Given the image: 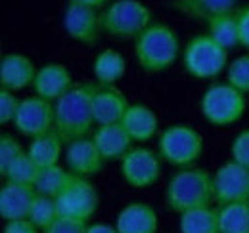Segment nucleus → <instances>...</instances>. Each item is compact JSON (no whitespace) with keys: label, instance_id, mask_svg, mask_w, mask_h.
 <instances>
[{"label":"nucleus","instance_id":"nucleus-1","mask_svg":"<svg viewBox=\"0 0 249 233\" xmlns=\"http://www.w3.org/2000/svg\"><path fill=\"white\" fill-rule=\"evenodd\" d=\"M94 84H77L54 103V132L67 144L87 138L94 122Z\"/></svg>","mask_w":249,"mask_h":233},{"label":"nucleus","instance_id":"nucleus-2","mask_svg":"<svg viewBox=\"0 0 249 233\" xmlns=\"http://www.w3.org/2000/svg\"><path fill=\"white\" fill-rule=\"evenodd\" d=\"M134 44V58L138 67L148 75L169 71L178 58H182V46L177 31L167 23H152L142 31Z\"/></svg>","mask_w":249,"mask_h":233},{"label":"nucleus","instance_id":"nucleus-3","mask_svg":"<svg viewBox=\"0 0 249 233\" xmlns=\"http://www.w3.org/2000/svg\"><path fill=\"white\" fill-rule=\"evenodd\" d=\"M165 204L175 214H182L194 208L213 206V172L197 166L178 168L165 185Z\"/></svg>","mask_w":249,"mask_h":233},{"label":"nucleus","instance_id":"nucleus-4","mask_svg":"<svg viewBox=\"0 0 249 233\" xmlns=\"http://www.w3.org/2000/svg\"><path fill=\"white\" fill-rule=\"evenodd\" d=\"M102 31L115 40H136L154 23L152 10L140 0H111L100 12Z\"/></svg>","mask_w":249,"mask_h":233},{"label":"nucleus","instance_id":"nucleus-5","mask_svg":"<svg viewBox=\"0 0 249 233\" xmlns=\"http://www.w3.org/2000/svg\"><path fill=\"white\" fill-rule=\"evenodd\" d=\"M199 111L213 126H232L240 122L248 111V96L238 88L224 83H211L203 90Z\"/></svg>","mask_w":249,"mask_h":233},{"label":"nucleus","instance_id":"nucleus-6","mask_svg":"<svg viewBox=\"0 0 249 233\" xmlns=\"http://www.w3.org/2000/svg\"><path fill=\"white\" fill-rule=\"evenodd\" d=\"M157 153L171 166L190 168L203 155V136L190 124H169L157 136Z\"/></svg>","mask_w":249,"mask_h":233},{"label":"nucleus","instance_id":"nucleus-7","mask_svg":"<svg viewBox=\"0 0 249 233\" xmlns=\"http://www.w3.org/2000/svg\"><path fill=\"white\" fill-rule=\"evenodd\" d=\"M228 50L207 33L196 34L182 48V67L190 77L199 81L217 79L228 67Z\"/></svg>","mask_w":249,"mask_h":233},{"label":"nucleus","instance_id":"nucleus-8","mask_svg":"<svg viewBox=\"0 0 249 233\" xmlns=\"http://www.w3.org/2000/svg\"><path fill=\"white\" fill-rule=\"evenodd\" d=\"M161 157L148 147H130V151L119 161V172L126 185L134 189H146L156 185L161 176Z\"/></svg>","mask_w":249,"mask_h":233},{"label":"nucleus","instance_id":"nucleus-9","mask_svg":"<svg viewBox=\"0 0 249 233\" xmlns=\"http://www.w3.org/2000/svg\"><path fill=\"white\" fill-rule=\"evenodd\" d=\"M60 216L89 222L100 206V193L90 180L75 178L73 183L56 199Z\"/></svg>","mask_w":249,"mask_h":233},{"label":"nucleus","instance_id":"nucleus-10","mask_svg":"<svg viewBox=\"0 0 249 233\" xmlns=\"http://www.w3.org/2000/svg\"><path fill=\"white\" fill-rule=\"evenodd\" d=\"M215 187V204L249 201V168L236 163L226 161L213 172Z\"/></svg>","mask_w":249,"mask_h":233},{"label":"nucleus","instance_id":"nucleus-11","mask_svg":"<svg viewBox=\"0 0 249 233\" xmlns=\"http://www.w3.org/2000/svg\"><path fill=\"white\" fill-rule=\"evenodd\" d=\"M12 124L21 136L31 140L40 134H46L54 130V103L38 96L23 98Z\"/></svg>","mask_w":249,"mask_h":233},{"label":"nucleus","instance_id":"nucleus-12","mask_svg":"<svg viewBox=\"0 0 249 233\" xmlns=\"http://www.w3.org/2000/svg\"><path fill=\"white\" fill-rule=\"evenodd\" d=\"M63 29L71 40L85 46H94L100 40V34L104 33L100 10L69 2L63 12Z\"/></svg>","mask_w":249,"mask_h":233},{"label":"nucleus","instance_id":"nucleus-13","mask_svg":"<svg viewBox=\"0 0 249 233\" xmlns=\"http://www.w3.org/2000/svg\"><path fill=\"white\" fill-rule=\"evenodd\" d=\"M63 159H65V166L71 174H75L77 178H85V180L98 176L106 166V159L102 157L94 140L89 136L67 144Z\"/></svg>","mask_w":249,"mask_h":233},{"label":"nucleus","instance_id":"nucleus-14","mask_svg":"<svg viewBox=\"0 0 249 233\" xmlns=\"http://www.w3.org/2000/svg\"><path fill=\"white\" fill-rule=\"evenodd\" d=\"M73 86H75V81H73L69 67L60 61H48L38 67L35 83H33V92L35 96L56 103Z\"/></svg>","mask_w":249,"mask_h":233},{"label":"nucleus","instance_id":"nucleus-15","mask_svg":"<svg viewBox=\"0 0 249 233\" xmlns=\"http://www.w3.org/2000/svg\"><path fill=\"white\" fill-rule=\"evenodd\" d=\"M38 197L35 185L4 182L0 187V218L4 222L29 218L35 199Z\"/></svg>","mask_w":249,"mask_h":233},{"label":"nucleus","instance_id":"nucleus-16","mask_svg":"<svg viewBox=\"0 0 249 233\" xmlns=\"http://www.w3.org/2000/svg\"><path fill=\"white\" fill-rule=\"evenodd\" d=\"M38 67L29 56L10 52L0 59V88L10 92H19L33 86Z\"/></svg>","mask_w":249,"mask_h":233},{"label":"nucleus","instance_id":"nucleus-17","mask_svg":"<svg viewBox=\"0 0 249 233\" xmlns=\"http://www.w3.org/2000/svg\"><path fill=\"white\" fill-rule=\"evenodd\" d=\"M130 101L126 100L123 90H119L117 86H96L92 100L96 126L123 122Z\"/></svg>","mask_w":249,"mask_h":233},{"label":"nucleus","instance_id":"nucleus-18","mask_svg":"<svg viewBox=\"0 0 249 233\" xmlns=\"http://www.w3.org/2000/svg\"><path fill=\"white\" fill-rule=\"evenodd\" d=\"M113 226L117 233H157L159 218L152 204L132 201L119 210Z\"/></svg>","mask_w":249,"mask_h":233},{"label":"nucleus","instance_id":"nucleus-19","mask_svg":"<svg viewBox=\"0 0 249 233\" xmlns=\"http://www.w3.org/2000/svg\"><path fill=\"white\" fill-rule=\"evenodd\" d=\"M92 140L96 147L100 149L102 157L106 159V163L121 161L124 155L130 151L132 144H134L121 122L98 126L92 132Z\"/></svg>","mask_w":249,"mask_h":233},{"label":"nucleus","instance_id":"nucleus-20","mask_svg":"<svg viewBox=\"0 0 249 233\" xmlns=\"http://www.w3.org/2000/svg\"><path fill=\"white\" fill-rule=\"evenodd\" d=\"M121 124L128 132L130 140L136 142V144L150 142L159 132V116L146 103H130Z\"/></svg>","mask_w":249,"mask_h":233},{"label":"nucleus","instance_id":"nucleus-21","mask_svg":"<svg viewBox=\"0 0 249 233\" xmlns=\"http://www.w3.org/2000/svg\"><path fill=\"white\" fill-rule=\"evenodd\" d=\"M25 151L40 168H50L60 165V159L65 153V142L54 130H50L46 134L33 138L25 147Z\"/></svg>","mask_w":249,"mask_h":233},{"label":"nucleus","instance_id":"nucleus-22","mask_svg":"<svg viewBox=\"0 0 249 233\" xmlns=\"http://www.w3.org/2000/svg\"><path fill=\"white\" fill-rule=\"evenodd\" d=\"M92 71L96 86H117L126 73V59L121 52L106 48L94 58Z\"/></svg>","mask_w":249,"mask_h":233},{"label":"nucleus","instance_id":"nucleus-23","mask_svg":"<svg viewBox=\"0 0 249 233\" xmlns=\"http://www.w3.org/2000/svg\"><path fill=\"white\" fill-rule=\"evenodd\" d=\"M169 6L186 17L207 21L213 16L238 10V0H171Z\"/></svg>","mask_w":249,"mask_h":233},{"label":"nucleus","instance_id":"nucleus-24","mask_svg":"<svg viewBox=\"0 0 249 233\" xmlns=\"http://www.w3.org/2000/svg\"><path fill=\"white\" fill-rule=\"evenodd\" d=\"M178 233H220L217 204L178 214Z\"/></svg>","mask_w":249,"mask_h":233},{"label":"nucleus","instance_id":"nucleus-25","mask_svg":"<svg viewBox=\"0 0 249 233\" xmlns=\"http://www.w3.org/2000/svg\"><path fill=\"white\" fill-rule=\"evenodd\" d=\"M205 25H207V34L213 40H217L220 46H224L226 50L240 46V31H238L236 10L209 17L205 21Z\"/></svg>","mask_w":249,"mask_h":233},{"label":"nucleus","instance_id":"nucleus-26","mask_svg":"<svg viewBox=\"0 0 249 233\" xmlns=\"http://www.w3.org/2000/svg\"><path fill=\"white\" fill-rule=\"evenodd\" d=\"M77 176L71 174L67 170V166H50V168H42L40 174H38V180L35 183V189L38 195H46V197H54L58 199L63 191L73 183Z\"/></svg>","mask_w":249,"mask_h":233},{"label":"nucleus","instance_id":"nucleus-27","mask_svg":"<svg viewBox=\"0 0 249 233\" xmlns=\"http://www.w3.org/2000/svg\"><path fill=\"white\" fill-rule=\"evenodd\" d=\"M220 233H249V203L217 204Z\"/></svg>","mask_w":249,"mask_h":233},{"label":"nucleus","instance_id":"nucleus-28","mask_svg":"<svg viewBox=\"0 0 249 233\" xmlns=\"http://www.w3.org/2000/svg\"><path fill=\"white\" fill-rule=\"evenodd\" d=\"M60 218V208H58V201L54 197H46V195H38L33 203V208L29 212V220L40 230L44 232L50 224H54Z\"/></svg>","mask_w":249,"mask_h":233},{"label":"nucleus","instance_id":"nucleus-29","mask_svg":"<svg viewBox=\"0 0 249 233\" xmlns=\"http://www.w3.org/2000/svg\"><path fill=\"white\" fill-rule=\"evenodd\" d=\"M40 166L33 161L31 157L27 155V151L10 166V170L6 172V180L8 182H16V183H25V185H35L38 174H40Z\"/></svg>","mask_w":249,"mask_h":233},{"label":"nucleus","instance_id":"nucleus-30","mask_svg":"<svg viewBox=\"0 0 249 233\" xmlns=\"http://www.w3.org/2000/svg\"><path fill=\"white\" fill-rule=\"evenodd\" d=\"M25 153V147L21 146V142L8 134V132H2L0 134V176L4 178L6 172L10 170V166Z\"/></svg>","mask_w":249,"mask_h":233},{"label":"nucleus","instance_id":"nucleus-31","mask_svg":"<svg viewBox=\"0 0 249 233\" xmlns=\"http://www.w3.org/2000/svg\"><path fill=\"white\" fill-rule=\"evenodd\" d=\"M226 83L238 88L240 92L249 94V52L232 59L226 67Z\"/></svg>","mask_w":249,"mask_h":233},{"label":"nucleus","instance_id":"nucleus-32","mask_svg":"<svg viewBox=\"0 0 249 233\" xmlns=\"http://www.w3.org/2000/svg\"><path fill=\"white\" fill-rule=\"evenodd\" d=\"M19 105H21V98H18L16 92L0 88V124L2 126L14 122V118L19 111Z\"/></svg>","mask_w":249,"mask_h":233},{"label":"nucleus","instance_id":"nucleus-33","mask_svg":"<svg viewBox=\"0 0 249 233\" xmlns=\"http://www.w3.org/2000/svg\"><path fill=\"white\" fill-rule=\"evenodd\" d=\"M230 157H232V161L249 168V128L240 130L234 136L232 146H230Z\"/></svg>","mask_w":249,"mask_h":233},{"label":"nucleus","instance_id":"nucleus-34","mask_svg":"<svg viewBox=\"0 0 249 233\" xmlns=\"http://www.w3.org/2000/svg\"><path fill=\"white\" fill-rule=\"evenodd\" d=\"M87 226H89V224L83 222V220L60 216L54 224H50L42 233H85L87 232Z\"/></svg>","mask_w":249,"mask_h":233},{"label":"nucleus","instance_id":"nucleus-35","mask_svg":"<svg viewBox=\"0 0 249 233\" xmlns=\"http://www.w3.org/2000/svg\"><path fill=\"white\" fill-rule=\"evenodd\" d=\"M236 17H238V31H240V46L249 50V4L238 6Z\"/></svg>","mask_w":249,"mask_h":233},{"label":"nucleus","instance_id":"nucleus-36","mask_svg":"<svg viewBox=\"0 0 249 233\" xmlns=\"http://www.w3.org/2000/svg\"><path fill=\"white\" fill-rule=\"evenodd\" d=\"M2 233H40V230L33 224L29 218H23V220L4 222Z\"/></svg>","mask_w":249,"mask_h":233},{"label":"nucleus","instance_id":"nucleus-37","mask_svg":"<svg viewBox=\"0 0 249 233\" xmlns=\"http://www.w3.org/2000/svg\"><path fill=\"white\" fill-rule=\"evenodd\" d=\"M85 233H117V228L109 224H89Z\"/></svg>","mask_w":249,"mask_h":233},{"label":"nucleus","instance_id":"nucleus-38","mask_svg":"<svg viewBox=\"0 0 249 233\" xmlns=\"http://www.w3.org/2000/svg\"><path fill=\"white\" fill-rule=\"evenodd\" d=\"M73 4H81V6H89V8H94V10H104L111 0H69Z\"/></svg>","mask_w":249,"mask_h":233},{"label":"nucleus","instance_id":"nucleus-39","mask_svg":"<svg viewBox=\"0 0 249 233\" xmlns=\"http://www.w3.org/2000/svg\"><path fill=\"white\" fill-rule=\"evenodd\" d=\"M248 203H249V201H248Z\"/></svg>","mask_w":249,"mask_h":233}]
</instances>
